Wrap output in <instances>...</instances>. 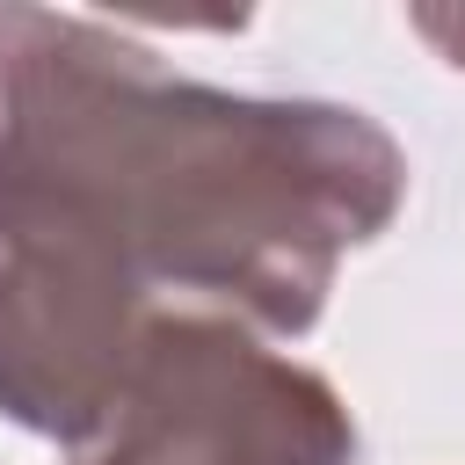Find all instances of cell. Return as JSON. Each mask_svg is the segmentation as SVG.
Returning <instances> with one entry per match:
<instances>
[{
  "mask_svg": "<svg viewBox=\"0 0 465 465\" xmlns=\"http://www.w3.org/2000/svg\"><path fill=\"white\" fill-rule=\"evenodd\" d=\"M400 203L407 153L363 109L203 87L109 22L0 0V240L102 305L298 341Z\"/></svg>",
  "mask_w": 465,
  "mask_h": 465,
  "instance_id": "obj_1",
  "label": "cell"
},
{
  "mask_svg": "<svg viewBox=\"0 0 465 465\" xmlns=\"http://www.w3.org/2000/svg\"><path fill=\"white\" fill-rule=\"evenodd\" d=\"M73 465H312L305 436L240 378L160 363L124 385L116 414Z\"/></svg>",
  "mask_w": 465,
  "mask_h": 465,
  "instance_id": "obj_2",
  "label": "cell"
},
{
  "mask_svg": "<svg viewBox=\"0 0 465 465\" xmlns=\"http://www.w3.org/2000/svg\"><path fill=\"white\" fill-rule=\"evenodd\" d=\"M414 29H421L429 44H443V58L465 73V15H414Z\"/></svg>",
  "mask_w": 465,
  "mask_h": 465,
  "instance_id": "obj_3",
  "label": "cell"
}]
</instances>
